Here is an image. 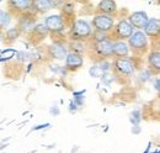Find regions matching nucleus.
<instances>
[{"label":"nucleus","instance_id":"1","mask_svg":"<svg viewBox=\"0 0 160 153\" xmlns=\"http://www.w3.org/2000/svg\"><path fill=\"white\" fill-rule=\"evenodd\" d=\"M129 50L136 56H143L149 50V38L144 34V31H134L133 35L127 41Z\"/></svg>","mask_w":160,"mask_h":153},{"label":"nucleus","instance_id":"4","mask_svg":"<svg viewBox=\"0 0 160 153\" xmlns=\"http://www.w3.org/2000/svg\"><path fill=\"white\" fill-rule=\"evenodd\" d=\"M113 25H115V20L112 16H108V15L99 14L92 19V26L96 32L106 34L113 29Z\"/></svg>","mask_w":160,"mask_h":153},{"label":"nucleus","instance_id":"21","mask_svg":"<svg viewBox=\"0 0 160 153\" xmlns=\"http://www.w3.org/2000/svg\"><path fill=\"white\" fill-rule=\"evenodd\" d=\"M89 73H90V76H92V78H102V76L105 74V73L102 72V69L100 68V66H92V67L90 68Z\"/></svg>","mask_w":160,"mask_h":153},{"label":"nucleus","instance_id":"24","mask_svg":"<svg viewBox=\"0 0 160 153\" xmlns=\"http://www.w3.org/2000/svg\"><path fill=\"white\" fill-rule=\"evenodd\" d=\"M99 66H100V68L102 69V72H103V73H108V71H110V69H111V67H112V66H111V63H108L107 61H102Z\"/></svg>","mask_w":160,"mask_h":153},{"label":"nucleus","instance_id":"31","mask_svg":"<svg viewBox=\"0 0 160 153\" xmlns=\"http://www.w3.org/2000/svg\"><path fill=\"white\" fill-rule=\"evenodd\" d=\"M47 126H49V124H46V125H40V126L35 127V130H41V129H43V127H47Z\"/></svg>","mask_w":160,"mask_h":153},{"label":"nucleus","instance_id":"19","mask_svg":"<svg viewBox=\"0 0 160 153\" xmlns=\"http://www.w3.org/2000/svg\"><path fill=\"white\" fill-rule=\"evenodd\" d=\"M152 78H153V74H152V72H150L148 68L140 71L139 76H138V79H139V82H142V83L149 82V80H152Z\"/></svg>","mask_w":160,"mask_h":153},{"label":"nucleus","instance_id":"11","mask_svg":"<svg viewBox=\"0 0 160 153\" xmlns=\"http://www.w3.org/2000/svg\"><path fill=\"white\" fill-rule=\"evenodd\" d=\"M82 63H84V59L78 53L70 52V53H68V56L65 58V68L69 69V71L79 69L80 67L82 66Z\"/></svg>","mask_w":160,"mask_h":153},{"label":"nucleus","instance_id":"8","mask_svg":"<svg viewBox=\"0 0 160 153\" xmlns=\"http://www.w3.org/2000/svg\"><path fill=\"white\" fill-rule=\"evenodd\" d=\"M44 25L51 32H62L64 30V20L60 15H51L44 20Z\"/></svg>","mask_w":160,"mask_h":153},{"label":"nucleus","instance_id":"16","mask_svg":"<svg viewBox=\"0 0 160 153\" xmlns=\"http://www.w3.org/2000/svg\"><path fill=\"white\" fill-rule=\"evenodd\" d=\"M36 27V20L33 18H22L20 21V30L22 32H31Z\"/></svg>","mask_w":160,"mask_h":153},{"label":"nucleus","instance_id":"13","mask_svg":"<svg viewBox=\"0 0 160 153\" xmlns=\"http://www.w3.org/2000/svg\"><path fill=\"white\" fill-rule=\"evenodd\" d=\"M129 53L131 50L126 41H116L113 43V56L116 58H127Z\"/></svg>","mask_w":160,"mask_h":153},{"label":"nucleus","instance_id":"28","mask_svg":"<svg viewBox=\"0 0 160 153\" xmlns=\"http://www.w3.org/2000/svg\"><path fill=\"white\" fill-rule=\"evenodd\" d=\"M77 110H78V105H77L74 101H72L70 105H69V111H70V113H75Z\"/></svg>","mask_w":160,"mask_h":153},{"label":"nucleus","instance_id":"29","mask_svg":"<svg viewBox=\"0 0 160 153\" xmlns=\"http://www.w3.org/2000/svg\"><path fill=\"white\" fill-rule=\"evenodd\" d=\"M140 131H142V129L139 127V125H137V126H132V134L138 135V134H140Z\"/></svg>","mask_w":160,"mask_h":153},{"label":"nucleus","instance_id":"3","mask_svg":"<svg viewBox=\"0 0 160 153\" xmlns=\"http://www.w3.org/2000/svg\"><path fill=\"white\" fill-rule=\"evenodd\" d=\"M92 32L91 25L86 20H77L74 21L72 29H70V36L74 41H80L84 38L89 37Z\"/></svg>","mask_w":160,"mask_h":153},{"label":"nucleus","instance_id":"27","mask_svg":"<svg viewBox=\"0 0 160 153\" xmlns=\"http://www.w3.org/2000/svg\"><path fill=\"white\" fill-rule=\"evenodd\" d=\"M153 85H154V89H155L157 92H160V78H154Z\"/></svg>","mask_w":160,"mask_h":153},{"label":"nucleus","instance_id":"26","mask_svg":"<svg viewBox=\"0 0 160 153\" xmlns=\"http://www.w3.org/2000/svg\"><path fill=\"white\" fill-rule=\"evenodd\" d=\"M74 103L78 105V106H81L82 104H84V96L81 95H77L74 98Z\"/></svg>","mask_w":160,"mask_h":153},{"label":"nucleus","instance_id":"25","mask_svg":"<svg viewBox=\"0 0 160 153\" xmlns=\"http://www.w3.org/2000/svg\"><path fill=\"white\" fill-rule=\"evenodd\" d=\"M101 79H102V82H103V83H106V84H110V83L113 80V78L110 76L108 73H105V74L102 76V78H101Z\"/></svg>","mask_w":160,"mask_h":153},{"label":"nucleus","instance_id":"5","mask_svg":"<svg viewBox=\"0 0 160 153\" xmlns=\"http://www.w3.org/2000/svg\"><path fill=\"white\" fill-rule=\"evenodd\" d=\"M133 32H134V29L128 21V19L120 20L115 27V34L118 41H124V40L128 41V38L133 35Z\"/></svg>","mask_w":160,"mask_h":153},{"label":"nucleus","instance_id":"30","mask_svg":"<svg viewBox=\"0 0 160 153\" xmlns=\"http://www.w3.org/2000/svg\"><path fill=\"white\" fill-rule=\"evenodd\" d=\"M49 113L52 115H59V109L57 106H52L51 110H49Z\"/></svg>","mask_w":160,"mask_h":153},{"label":"nucleus","instance_id":"15","mask_svg":"<svg viewBox=\"0 0 160 153\" xmlns=\"http://www.w3.org/2000/svg\"><path fill=\"white\" fill-rule=\"evenodd\" d=\"M54 5H56V1H49V0H36L32 3V6H35V9L40 13H46L51 10Z\"/></svg>","mask_w":160,"mask_h":153},{"label":"nucleus","instance_id":"9","mask_svg":"<svg viewBox=\"0 0 160 153\" xmlns=\"http://www.w3.org/2000/svg\"><path fill=\"white\" fill-rule=\"evenodd\" d=\"M143 31L148 38H152V40L160 38V19L149 18V21Z\"/></svg>","mask_w":160,"mask_h":153},{"label":"nucleus","instance_id":"18","mask_svg":"<svg viewBox=\"0 0 160 153\" xmlns=\"http://www.w3.org/2000/svg\"><path fill=\"white\" fill-rule=\"evenodd\" d=\"M129 121H131L132 126L139 125V122L142 121V113H140V110H133L129 114Z\"/></svg>","mask_w":160,"mask_h":153},{"label":"nucleus","instance_id":"7","mask_svg":"<svg viewBox=\"0 0 160 153\" xmlns=\"http://www.w3.org/2000/svg\"><path fill=\"white\" fill-rule=\"evenodd\" d=\"M148 69L152 72L153 76L160 74V50H153L149 52L147 57Z\"/></svg>","mask_w":160,"mask_h":153},{"label":"nucleus","instance_id":"20","mask_svg":"<svg viewBox=\"0 0 160 153\" xmlns=\"http://www.w3.org/2000/svg\"><path fill=\"white\" fill-rule=\"evenodd\" d=\"M33 32H35V34H37V35L41 36V37H44L49 31H48V29H47V26H46L44 24H38V25H36V27H35Z\"/></svg>","mask_w":160,"mask_h":153},{"label":"nucleus","instance_id":"23","mask_svg":"<svg viewBox=\"0 0 160 153\" xmlns=\"http://www.w3.org/2000/svg\"><path fill=\"white\" fill-rule=\"evenodd\" d=\"M18 36H19V30L18 29H10L6 32V38H9V40H15Z\"/></svg>","mask_w":160,"mask_h":153},{"label":"nucleus","instance_id":"2","mask_svg":"<svg viewBox=\"0 0 160 153\" xmlns=\"http://www.w3.org/2000/svg\"><path fill=\"white\" fill-rule=\"evenodd\" d=\"M113 69L117 74L122 76H131L136 73V63L133 62V59L129 57L127 58H116L113 61Z\"/></svg>","mask_w":160,"mask_h":153},{"label":"nucleus","instance_id":"12","mask_svg":"<svg viewBox=\"0 0 160 153\" xmlns=\"http://www.w3.org/2000/svg\"><path fill=\"white\" fill-rule=\"evenodd\" d=\"M98 11L102 15L111 16L117 11V4L116 1H112V0H102L98 4Z\"/></svg>","mask_w":160,"mask_h":153},{"label":"nucleus","instance_id":"14","mask_svg":"<svg viewBox=\"0 0 160 153\" xmlns=\"http://www.w3.org/2000/svg\"><path fill=\"white\" fill-rule=\"evenodd\" d=\"M49 53L56 59H63V58H67L68 56V50L65 46H63L60 43H54L49 47Z\"/></svg>","mask_w":160,"mask_h":153},{"label":"nucleus","instance_id":"17","mask_svg":"<svg viewBox=\"0 0 160 153\" xmlns=\"http://www.w3.org/2000/svg\"><path fill=\"white\" fill-rule=\"evenodd\" d=\"M32 3H33V1H30V0H21V1H12V3H11V5H12V6H15L18 10H21V11H27L28 9H31Z\"/></svg>","mask_w":160,"mask_h":153},{"label":"nucleus","instance_id":"10","mask_svg":"<svg viewBox=\"0 0 160 153\" xmlns=\"http://www.w3.org/2000/svg\"><path fill=\"white\" fill-rule=\"evenodd\" d=\"M113 41L106 38L103 41H100V42H96L95 43V51L98 55H100L101 57H110L113 55Z\"/></svg>","mask_w":160,"mask_h":153},{"label":"nucleus","instance_id":"22","mask_svg":"<svg viewBox=\"0 0 160 153\" xmlns=\"http://www.w3.org/2000/svg\"><path fill=\"white\" fill-rule=\"evenodd\" d=\"M9 22H10V16H9L5 11L0 10V27H5V26H8Z\"/></svg>","mask_w":160,"mask_h":153},{"label":"nucleus","instance_id":"6","mask_svg":"<svg viewBox=\"0 0 160 153\" xmlns=\"http://www.w3.org/2000/svg\"><path fill=\"white\" fill-rule=\"evenodd\" d=\"M128 21L136 31H143L149 21V16L145 11H134L128 16Z\"/></svg>","mask_w":160,"mask_h":153}]
</instances>
